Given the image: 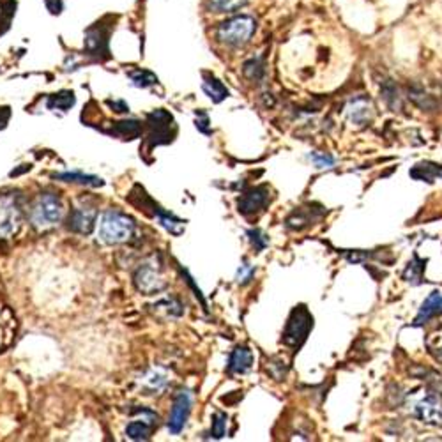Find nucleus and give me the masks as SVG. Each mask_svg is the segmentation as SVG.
Listing matches in <instances>:
<instances>
[{
    "label": "nucleus",
    "mask_w": 442,
    "mask_h": 442,
    "mask_svg": "<svg viewBox=\"0 0 442 442\" xmlns=\"http://www.w3.org/2000/svg\"><path fill=\"white\" fill-rule=\"evenodd\" d=\"M257 22L253 16L250 15H237L232 18L225 20L218 27V41L223 43L232 48H239L244 46L251 39V36L255 34Z\"/></svg>",
    "instance_id": "nucleus-1"
},
{
    "label": "nucleus",
    "mask_w": 442,
    "mask_h": 442,
    "mask_svg": "<svg viewBox=\"0 0 442 442\" xmlns=\"http://www.w3.org/2000/svg\"><path fill=\"white\" fill-rule=\"evenodd\" d=\"M135 234V221L128 214L117 209L106 211L99 223V237L106 244H120L129 241Z\"/></svg>",
    "instance_id": "nucleus-2"
},
{
    "label": "nucleus",
    "mask_w": 442,
    "mask_h": 442,
    "mask_svg": "<svg viewBox=\"0 0 442 442\" xmlns=\"http://www.w3.org/2000/svg\"><path fill=\"white\" fill-rule=\"evenodd\" d=\"M64 214L62 200L55 193H41L30 207V223L39 230H46L60 223Z\"/></svg>",
    "instance_id": "nucleus-3"
},
{
    "label": "nucleus",
    "mask_w": 442,
    "mask_h": 442,
    "mask_svg": "<svg viewBox=\"0 0 442 442\" xmlns=\"http://www.w3.org/2000/svg\"><path fill=\"white\" fill-rule=\"evenodd\" d=\"M311 327H313V317L306 310V306L294 308L285 331H283V343L287 347H292V349H299L301 345L306 341Z\"/></svg>",
    "instance_id": "nucleus-4"
},
{
    "label": "nucleus",
    "mask_w": 442,
    "mask_h": 442,
    "mask_svg": "<svg viewBox=\"0 0 442 442\" xmlns=\"http://www.w3.org/2000/svg\"><path fill=\"white\" fill-rule=\"evenodd\" d=\"M147 128H149V135H147V142L150 147L163 145L173 140V117L166 110H154L147 115Z\"/></svg>",
    "instance_id": "nucleus-5"
},
{
    "label": "nucleus",
    "mask_w": 442,
    "mask_h": 442,
    "mask_svg": "<svg viewBox=\"0 0 442 442\" xmlns=\"http://www.w3.org/2000/svg\"><path fill=\"white\" fill-rule=\"evenodd\" d=\"M22 223V204L20 197L0 195V237H9L16 234Z\"/></svg>",
    "instance_id": "nucleus-6"
},
{
    "label": "nucleus",
    "mask_w": 442,
    "mask_h": 442,
    "mask_svg": "<svg viewBox=\"0 0 442 442\" xmlns=\"http://www.w3.org/2000/svg\"><path fill=\"white\" fill-rule=\"evenodd\" d=\"M193 405V394L187 390H180L179 393L173 397L172 411H170L169 418V432L173 435H179L184 430L187 423V418L192 413Z\"/></svg>",
    "instance_id": "nucleus-7"
},
{
    "label": "nucleus",
    "mask_w": 442,
    "mask_h": 442,
    "mask_svg": "<svg viewBox=\"0 0 442 442\" xmlns=\"http://www.w3.org/2000/svg\"><path fill=\"white\" fill-rule=\"evenodd\" d=\"M133 280H135L136 289H138L140 292L147 294V296L165 289V280H163L162 276V271H159L157 264L154 262H147L143 264V266H140L138 269H136Z\"/></svg>",
    "instance_id": "nucleus-8"
},
{
    "label": "nucleus",
    "mask_w": 442,
    "mask_h": 442,
    "mask_svg": "<svg viewBox=\"0 0 442 442\" xmlns=\"http://www.w3.org/2000/svg\"><path fill=\"white\" fill-rule=\"evenodd\" d=\"M271 202L269 187L267 186H255L250 187L246 193L241 195V199L237 200V207H239V213L244 216H250V214H255L259 211H262L264 207H267V204Z\"/></svg>",
    "instance_id": "nucleus-9"
},
{
    "label": "nucleus",
    "mask_w": 442,
    "mask_h": 442,
    "mask_svg": "<svg viewBox=\"0 0 442 442\" xmlns=\"http://www.w3.org/2000/svg\"><path fill=\"white\" fill-rule=\"evenodd\" d=\"M98 218V211L92 206H78L71 211L68 218V229L75 234L87 236L94 230V223Z\"/></svg>",
    "instance_id": "nucleus-10"
},
{
    "label": "nucleus",
    "mask_w": 442,
    "mask_h": 442,
    "mask_svg": "<svg viewBox=\"0 0 442 442\" xmlns=\"http://www.w3.org/2000/svg\"><path fill=\"white\" fill-rule=\"evenodd\" d=\"M414 418L428 427L442 425V401L435 397H427L414 405Z\"/></svg>",
    "instance_id": "nucleus-11"
},
{
    "label": "nucleus",
    "mask_w": 442,
    "mask_h": 442,
    "mask_svg": "<svg viewBox=\"0 0 442 442\" xmlns=\"http://www.w3.org/2000/svg\"><path fill=\"white\" fill-rule=\"evenodd\" d=\"M143 414L142 420H135L126 427V435L133 441H147L150 437L154 425L157 423V414H154L149 408H140Z\"/></svg>",
    "instance_id": "nucleus-12"
},
{
    "label": "nucleus",
    "mask_w": 442,
    "mask_h": 442,
    "mask_svg": "<svg viewBox=\"0 0 442 442\" xmlns=\"http://www.w3.org/2000/svg\"><path fill=\"white\" fill-rule=\"evenodd\" d=\"M251 364H253V352H251L248 347L239 345L232 350L229 359V373L232 375H243L246 371L251 370Z\"/></svg>",
    "instance_id": "nucleus-13"
},
{
    "label": "nucleus",
    "mask_w": 442,
    "mask_h": 442,
    "mask_svg": "<svg viewBox=\"0 0 442 442\" xmlns=\"http://www.w3.org/2000/svg\"><path fill=\"white\" fill-rule=\"evenodd\" d=\"M442 313V292L435 290L430 296L425 299V303L421 304L420 313H418L416 320H414V326H423L428 320L437 317V315Z\"/></svg>",
    "instance_id": "nucleus-14"
},
{
    "label": "nucleus",
    "mask_w": 442,
    "mask_h": 442,
    "mask_svg": "<svg viewBox=\"0 0 442 442\" xmlns=\"http://www.w3.org/2000/svg\"><path fill=\"white\" fill-rule=\"evenodd\" d=\"M85 48L89 55H105L108 53V32L103 30V27L89 29L85 38Z\"/></svg>",
    "instance_id": "nucleus-15"
},
{
    "label": "nucleus",
    "mask_w": 442,
    "mask_h": 442,
    "mask_svg": "<svg viewBox=\"0 0 442 442\" xmlns=\"http://www.w3.org/2000/svg\"><path fill=\"white\" fill-rule=\"evenodd\" d=\"M347 115H349L350 122L357 124V126H364L371 120L373 117V106L368 99L364 98H357L354 101L349 103L347 106Z\"/></svg>",
    "instance_id": "nucleus-16"
},
{
    "label": "nucleus",
    "mask_w": 442,
    "mask_h": 442,
    "mask_svg": "<svg viewBox=\"0 0 442 442\" xmlns=\"http://www.w3.org/2000/svg\"><path fill=\"white\" fill-rule=\"evenodd\" d=\"M411 177L416 180L434 183V180L442 179V165H437V163H430V162L420 163V165H416L413 170H411Z\"/></svg>",
    "instance_id": "nucleus-17"
},
{
    "label": "nucleus",
    "mask_w": 442,
    "mask_h": 442,
    "mask_svg": "<svg viewBox=\"0 0 442 442\" xmlns=\"http://www.w3.org/2000/svg\"><path fill=\"white\" fill-rule=\"evenodd\" d=\"M55 179L64 180V183H75V184H83V186H92L98 187L103 186V179L96 176H90V173H83L80 170H73V172H62V173H55Z\"/></svg>",
    "instance_id": "nucleus-18"
},
{
    "label": "nucleus",
    "mask_w": 442,
    "mask_h": 442,
    "mask_svg": "<svg viewBox=\"0 0 442 442\" xmlns=\"http://www.w3.org/2000/svg\"><path fill=\"white\" fill-rule=\"evenodd\" d=\"M202 89L214 103H221L223 99L229 98V89L223 85V82H220V80L213 75H206V78H204V83H202Z\"/></svg>",
    "instance_id": "nucleus-19"
},
{
    "label": "nucleus",
    "mask_w": 442,
    "mask_h": 442,
    "mask_svg": "<svg viewBox=\"0 0 442 442\" xmlns=\"http://www.w3.org/2000/svg\"><path fill=\"white\" fill-rule=\"evenodd\" d=\"M110 133L124 140H133L142 133V124L138 120H120V122H115Z\"/></svg>",
    "instance_id": "nucleus-20"
},
{
    "label": "nucleus",
    "mask_w": 442,
    "mask_h": 442,
    "mask_svg": "<svg viewBox=\"0 0 442 442\" xmlns=\"http://www.w3.org/2000/svg\"><path fill=\"white\" fill-rule=\"evenodd\" d=\"M243 73L251 82H262L266 76V64H264L262 57H253V59L246 60L243 64Z\"/></svg>",
    "instance_id": "nucleus-21"
},
{
    "label": "nucleus",
    "mask_w": 442,
    "mask_h": 442,
    "mask_svg": "<svg viewBox=\"0 0 442 442\" xmlns=\"http://www.w3.org/2000/svg\"><path fill=\"white\" fill-rule=\"evenodd\" d=\"M76 98L71 90H62L59 94H53L48 99V108L50 110H62V112H68L73 105H75Z\"/></svg>",
    "instance_id": "nucleus-22"
},
{
    "label": "nucleus",
    "mask_w": 442,
    "mask_h": 442,
    "mask_svg": "<svg viewBox=\"0 0 442 442\" xmlns=\"http://www.w3.org/2000/svg\"><path fill=\"white\" fill-rule=\"evenodd\" d=\"M250 0H209L211 13H236L248 6Z\"/></svg>",
    "instance_id": "nucleus-23"
},
{
    "label": "nucleus",
    "mask_w": 442,
    "mask_h": 442,
    "mask_svg": "<svg viewBox=\"0 0 442 442\" xmlns=\"http://www.w3.org/2000/svg\"><path fill=\"white\" fill-rule=\"evenodd\" d=\"M129 80L138 89H147V87L157 83V76L154 73L147 71V69H136V71L129 73Z\"/></svg>",
    "instance_id": "nucleus-24"
},
{
    "label": "nucleus",
    "mask_w": 442,
    "mask_h": 442,
    "mask_svg": "<svg viewBox=\"0 0 442 442\" xmlns=\"http://www.w3.org/2000/svg\"><path fill=\"white\" fill-rule=\"evenodd\" d=\"M143 386L149 391H162L166 386V375L162 370H152L143 377Z\"/></svg>",
    "instance_id": "nucleus-25"
},
{
    "label": "nucleus",
    "mask_w": 442,
    "mask_h": 442,
    "mask_svg": "<svg viewBox=\"0 0 442 442\" xmlns=\"http://www.w3.org/2000/svg\"><path fill=\"white\" fill-rule=\"evenodd\" d=\"M423 269H425L423 260H420L418 257H414L413 262H408L407 269H405V273H404V278L407 281H411V283H420L421 274H423Z\"/></svg>",
    "instance_id": "nucleus-26"
},
{
    "label": "nucleus",
    "mask_w": 442,
    "mask_h": 442,
    "mask_svg": "<svg viewBox=\"0 0 442 442\" xmlns=\"http://www.w3.org/2000/svg\"><path fill=\"white\" fill-rule=\"evenodd\" d=\"M380 92H383V98L384 101L387 103L390 106H393V108H397V106H400V98H398V89L397 85H394L391 80H387V82L383 83V87H380Z\"/></svg>",
    "instance_id": "nucleus-27"
},
{
    "label": "nucleus",
    "mask_w": 442,
    "mask_h": 442,
    "mask_svg": "<svg viewBox=\"0 0 442 442\" xmlns=\"http://www.w3.org/2000/svg\"><path fill=\"white\" fill-rule=\"evenodd\" d=\"M227 414L225 413H214L213 414V425H211V435L214 439L225 437L227 434Z\"/></svg>",
    "instance_id": "nucleus-28"
},
{
    "label": "nucleus",
    "mask_w": 442,
    "mask_h": 442,
    "mask_svg": "<svg viewBox=\"0 0 442 442\" xmlns=\"http://www.w3.org/2000/svg\"><path fill=\"white\" fill-rule=\"evenodd\" d=\"M248 237H250L251 246L255 248L257 251H262L264 248L267 246V243H269V241H267V237H266V234H264L260 229L248 230Z\"/></svg>",
    "instance_id": "nucleus-29"
},
{
    "label": "nucleus",
    "mask_w": 442,
    "mask_h": 442,
    "mask_svg": "<svg viewBox=\"0 0 442 442\" xmlns=\"http://www.w3.org/2000/svg\"><path fill=\"white\" fill-rule=\"evenodd\" d=\"M310 159L313 162V165L317 169H331L334 165V159L329 156V154L324 152H311Z\"/></svg>",
    "instance_id": "nucleus-30"
},
{
    "label": "nucleus",
    "mask_w": 442,
    "mask_h": 442,
    "mask_svg": "<svg viewBox=\"0 0 442 442\" xmlns=\"http://www.w3.org/2000/svg\"><path fill=\"white\" fill-rule=\"evenodd\" d=\"M253 273H255V267L253 266H250V264L246 262V260H244L243 264H241V267H239V271H237V281H239V283H248V281L251 280V278H253Z\"/></svg>",
    "instance_id": "nucleus-31"
},
{
    "label": "nucleus",
    "mask_w": 442,
    "mask_h": 442,
    "mask_svg": "<svg viewBox=\"0 0 442 442\" xmlns=\"http://www.w3.org/2000/svg\"><path fill=\"white\" fill-rule=\"evenodd\" d=\"M202 115V120H197V128L200 129L202 133H211V129L207 128V124H209V117L206 113H200Z\"/></svg>",
    "instance_id": "nucleus-32"
},
{
    "label": "nucleus",
    "mask_w": 442,
    "mask_h": 442,
    "mask_svg": "<svg viewBox=\"0 0 442 442\" xmlns=\"http://www.w3.org/2000/svg\"><path fill=\"white\" fill-rule=\"evenodd\" d=\"M11 117V112L9 108H0V129H4L8 126V120Z\"/></svg>",
    "instance_id": "nucleus-33"
},
{
    "label": "nucleus",
    "mask_w": 442,
    "mask_h": 442,
    "mask_svg": "<svg viewBox=\"0 0 442 442\" xmlns=\"http://www.w3.org/2000/svg\"><path fill=\"white\" fill-rule=\"evenodd\" d=\"M110 105H112V108H115L117 113H126L129 112V106L126 105L124 101H108Z\"/></svg>",
    "instance_id": "nucleus-34"
},
{
    "label": "nucleus",
    "mask_w": 442,
    "mask_h": 442,
    "mask_svg": "<svg viewBox=\"0 0 442 442\" xmlns=\"http://www.w3.org/2000/svg\"><path fill=\"white\" fill-rule=\"evenodd\" d=\"M46 6H48V9L53 15H55V13H60V9H62V2H60V0H46Z\"/></svg>",
    "instance_id": "nucleus-35"
},
{
    "label": "nucleus",
    "mask_w": 442,
    "mask_h": 442,
    "mask_svg": "<svg viewBox=\"0 0 442 442\" xmlns=\"http://www.w3.org/2000/svg\"><path fill=\"white\" fill-rule=\"evenodd\" d=\"M437 357H439V359L442 361V349H441V352H439V356H437Z\"/></svg>",
    "instance_id": "nucleus-36"
}]
</instances>
